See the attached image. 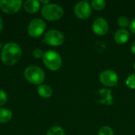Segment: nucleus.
<instances>
[{"mask_svg":"<svg viewBox=\"0 0 135 135\" xmlns=\"http://www.w3.org/2000/svg\"><path fill=\"white\" fill-rule=\"evenodd\" d=\"M22 51L21 47L16 43L6 44L1 51V59L3 63L8 66L16 64L21 58Z\"/></svg>","mask_w":135,"mask_h":135,"instance_id":"obj_1","label":"nucleus"},{"mask_svg":"<svg viewBox=\"0 0 135 135\" xmlns=\"http://www.w3.org/2000/svg\"><path fill=\"white\" fill-rule=\"evenodd\" d=\"M64 35L59 30H49L44 36V41L47 44L53 47H58L64 43Z\"/></svg>","mask_w":135,"mask_h":135,"instance_id":"obj_5","label":"nucleus"},{"mask_svg":"<svg viewBox=\"0 0 135 135\" xmlns=\"http://www.w3.org/2000/svg\"><path fill=\"white\" fill-rule=\"evenodd\" d=\"M97 135H114V133L111 127L105 126L100 129Z\"/></svg>","mask_w":135,"mask_h":135,"instance_id":"obj_20","label":"nucleus"},{"mask_svg":"<svg viewBox=\"0 0 135 135\" xmlns=\"http://www.w3.org/2000/svg\"><path fill=\"white\" fill-rule=\"evenodd\" d=\"M40 2H41V3H44V4H45V5H47L48 3H49V1L48 0H47V1H44V0H41Z\"/></svg>","mask_w":135,"mask_h":135,"instance_id":"obj_26","label":"nucleus"},{"mask_svg":"<svg viewBox=\"0 0 135 135\" xmlns=\"http://www.w3.org/2000/svg\"><path fill=\"white\" fill-rule=\"evenodd\" d=\"M98 102L105 105H111L113 104V97L112 91L106 89H101L98 91Z\"/></svg>","mask_w":135,"mask_h":135,"instance_id":"obj_11","label":"nucleus"},{"mask_svg":"<svg viewBox=\"0 0 135 135\" xmlns=\"http://www.w3.org/2000/svg\"><path fill=\"white\" fill-rule=\"evenodd\" d=\"M37 92H38L39 95L43 98L51 97L52 95V93H53L52 89L47 85H40L37 89Z\"/></svg>","mask_w":135,"mask_h":135,"instance_id":"obj_14","label":"nucleus"},{"mask_svg":"<svg viewBox=\"0 0 135 135\" xmlns=\"http://www.w3.org/2000/svg\"><path fill=\"white\" fill-rule=\"evenodd\" d=\"M126 85L131 89H135V73L129 76L126 81Z\"/></svg>","mask_w":135,"mask_h":135,"instance_id":"obj_19","label":"nucleus"},{"mask_svg":"<svg viewBox=\"0 0 135 135\" xmlns=\"http://www.w3.org/2000/svg\"><path fill=\"white\" fill-rule=\"evenodd\" d=\"M46 28L45 22L40 18H36L31 21L28 26V33L30 36L36 38L40 36Z\"/></svg>","mask_w":135,"mask_h":135,"instance_id":"obj_6","label":"nucleus"},{"mask_svg":"<svg viewBox=\"0 0 135 135\" xmlns=\"http://www.w3.org/2000/svg\"><path fill=\"white\" fill-rule=\"evenodd\" d=\"M129 27H130V30H131L134 34H135V18L131 22Z\"/></svg>","mask_w":135,"mask_h":135,"instance_id":"obj_23","label":"nucleus"},{"mask_svg":"<svg viewBox=\"0 0 135 135\" xmlns=\"http://www.w3.org/2000/svg\"><path fill=\"white\" fill-rule=\"evenodd\" d=\"M91 5L96 10H102L106 6V2L104 0H93L92 1Z\"/></svg>","mask_w":135,"mask_h":135,"instance_id":"obj_17","label":"nucleus"},{"mask_svg":"<svg viewBox=\"0 0 135 135\" xmlns=\"http://www.w3.org/2000/svg\"><path fill=\"white\" fill-rule=\"evenodd\" d=\"M2 28H3V21H2V18L0 17V32L2 30Z\"/></svg>","mask_w":135,"mask_h":135,"instance_id":"obj_25","label":"nucleus"},{"mask_svg":"<svg viewBox=\"0 0 135 135\" xmlns=\"http://www.w3.org/2000/svg\"><path fill=\"white\" fill-rule=\"evenodd\" d=\"M130 33L129 31L125 28L119 29L114 34V40L119 44H123L127 43L129 40Z\"/></svg>","mask_w":135,"mask_h":135,"instance_id":"obj_12","label":"nucleus"},{"mask_svg":"<svg viewBox=\"0 0 135 135\" xmlns=\"http://www.w3.org/2000/svg\"><path fill=\"white\" fill-rule=\"evenodd\" d=\"M100 82L107 87H114L117 85L119 77L116 72L112 70H105L100 74Z\"/></svg>","mask_w":135,"mask_h":135,"instance_id":"obj_7","label":"nucleus"},{"mask_svg":"<svg viewBox=\"0 0 135 135\" xmlns=\"http://www.w3.org/2000/svg\"><path fill=\"white\" fill-rule=\"evenodd\" d=\"M46 135H65V132L62 127L59 126H55L48 130Z\"/></svg>","mask_w":135,"mask_h":135,"instance_id":"obj_16","label":"nucleus"},{"mask_svg":"<svg viewBox=\"0 0 135 135\" xmlns=\"http://www.w3.org/2000/svg\"><path fill=\"white\" fill-rule=\"evenodd\" d=\"M41 13L43 17L47 21H57L60 19L63 14V9L57 4H47L44 5L41 9Z\"/></svg>","mask_w":135,"mask_h":135,"instance_id":"obj_3","label":"nucleus"},{"mask_svg":"<svg viewBox=\"0 0 135 135\" xmlns=\"http://www.w3.org/2000/svg\"><path fill=\"white\" fill-rule=\"evenodd\" d=\"M24 8L28 13H36L40 8V3L36 0H28L24 3Z\"/></svg>","mask_w":135,"mask_h":135,"instance_id":"obj_13","label":"nucleus"},{"mask_svg":"<svg viewBox=\"0 0 135 135\" xmlns=\"http://www.w3.org/2000/svg\"><path fill=\"white\" fill-rule=\"evenodd\" d=\"M134 69L135 70V62H134Z\"/></svg>","mask_w":135,"mask_h":135,"instance_id":"obj_27","label":"nucleus"},{"mask_svg":"<svg viewBox=\"0 0 135 135\" xmlns=\"http://www.w3.org/2000/svg\"><path fill=\"white\" fill-rule=\"evenodd\" d=\"M24 75L28 82L34 85L41 84L45 78V74L44 70L36 66H30L27 67L24 72Z\"/></svg>","mask_w":135,"mask_h":135,"instance_id":"obj_2","label":"nucleus"},{"mask_svg":"<svg viewBox=\"0 0 135 135\" xmlns=\"http://www.w3.org/2000/svg\"><path fill=\"white\" fill-rule=\"evenodd\" d=\"M74 13L75 15L81 19V20H85L89 18L91 14H92V8H91V5L89 4V2L87 1H81L78 2L74 9Z\"/></svg>","mask_w":135,"mask_h":135,"instance_id":"obj_9","label":"nucleus"},{"mask_svg":"<svg viewBox=\"0 0 135 135\" xmlns=\"http://www.w3.org/2000/svg\"><path fill=\"white\" fill-rule=\"evenodd\" d=\"M108 23L104 17H97L93 23V31L98 36L105 35L108 32Z\"/></svg>","mask_w":135,"mask_h":135,"instance_id":"obj_10","label":"nucleus"},{"mask_svg":"<svg viewBox=\"0 0 135 135\" xmlns=\"http://www.w3.org/2000/svg\"><path fill=\"white\" fill-rule=\"evenodd\" d=\"M43 62L44 65L52 71L58 70L62 66V58L60 55L52 50H49L44 54Z\"/></svg>","mask_w":135,"mask_h":135,"instance_id":"obj_4","label":"nucleus"},{"mask_svg":"<svg viewBox=\"0 0 135 135\" xmlns=\"http://www.w3.org/2000/svg\"><path fill=\"white\" fill-rule=\"evenodd\" d=\"M6 100H7V95L6 92L0 89V107L3 106L6 104Z\"/></svg>","mask_w":135,"mask_h":135,"instance_id":"obj_21","label":"nucleus"},{"mask_svg":"<svg viewBox=\"0 0 135 135\" xmlns=\"http://www.w3.org/2000/svg\"><path fill=\"white\" fill-rule=\"evenodd\" d=\"M117 22H118V25L120 27H122V28H127V27L130 26V24H131L129 19L127 17H125V16L119 17L118 18V21Z\"/></svg>","mask_w":135,"mask_h":135,"instance_id":"obj_18","label":"nucleus"},{"mask_svg":"<svg viewBox=\"0 0 135 135\" xmlns=\"http://www.w3.org/2000/svg\"><path fill=\"white\" fill-rule=\"evenodd\" d=\"M32 55L36 58V59H40V58H43L44 56V52L41 49H39V48H36L33 51H32Z\"/></svg>","mask_w":135,"mask_h":135,"instance_id":"obj_22","label":"nucleus"},{"mask_svg":"<svg viewBox=\"0 0 135 135\" xmlns=\"http://www.w3.org/2000/svg\"><path fill=\"white\" fill-rule=\"evenodd\" d=\"M1 46H2V45H1V43H0V48H1Z\"/></svg>","mask_w":135,"mask_h":135,"instance_id":"obj_28","label":"nucleus"},{"mask_svg":"<svg viewBox=\"0 0 135 135\" xmlns=\"http://www.w3.org/2000/svg\"><path fill=\"white\" fill-rule=\"evenodd\" d=\"M13 116V113L10 110L6 108H0V123H5L9 122Z\"/></svg>","mask_w":135,"mask_h":135,"instance_id":"obj_15","label":"nucleus"},{"mask_svg":"<svg viewBox=\"0 0 135 135\" xmlns=\"http://www.w3.org/2000/svg\"><path fill=\"white\" fill-rule=\"evenodd\" d=\"M21 0H1L0 9L2 12L11 14L18 12L22 6Z\"/></svg>","mask_w":135,"mask_h":135,"instance_id":"obj_8","label":"nucleus"},{"mask_svg":"<svg viewBox=\"0 0 135 135\" xmlns=\"http://www.w3.org/2000/svg\"><path fill=\"white\" fill-rule=\"evenodd\" d=\"M131 51H132V53L133 54H134L135 55V40L132 43V44H131Z\"/></svg>","mask_w":135,"mask_h":135,"instance_id":"obj_24","label":"nucleus"}]
</instances>
